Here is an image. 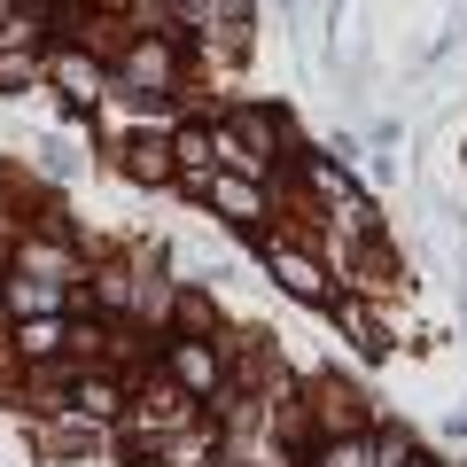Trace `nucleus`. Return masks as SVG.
<instances>
[{
	"label": "nucleus",
	"mask_w": 467,
	"mask_h": 467,
	"mask_svg": "<svg viewBox=\"0 0 467 467\" xmlns=\"http://www.w3.org/2000/svg\"><path fill=\"white\" fill-rule=\"evenodd\" d=\"M171 78H180V47L164 32L125 39V55H117V94H171Z\"/></svg>",
	"instance_id": "obj_2"
},
{
	"label": "nucleus",
	"mask_w": 467,
	"mask_h": 467,
	"mask_svg": "<svg viewBox=\"0 0 467 467\" xmlns=\"http://www.w3.org/2000/svg\"><path fill=\"white\" fill-rule=\"evenodd\" d=\"M0 304H8V312L16 319H32V312H55V304H63V281H39V273H8V281H0Z\"/></svg>",
	"instance_id": "obj_6"
},
{
	"label": "nucleus",
	"mask_w": 467,
	"mask_h": 467,
	"mask_svg": "<svg viewBox=\"0 0 467 467\" xmlns=\"http://www.w3.org/2000/svg\"><path fill=\"white\" fill-rule=\"evenodd\" d=\"M16 265H24V273H39V281H70V273H78V257H70L55 234H39V242H24Z\"/></svg>",
	"instance_id": "obj_7"
},
{
	"label": "nucleus",
	"mask_w": 467,
	"mask_h": 467,
	"mask_svg": "<svg viewBox=\"0 0 467 467\" xmlns=\"http://www.w3.org/2000/svg\"><path fill=\"white\" fill-rule=\"evenodd\" d=\"M47 78L63 86V94L78 101V109H94V101H101V86H109V70H101L86 47H55V55H47Z\"/></svg>",
	"instance_id": "obj_5"
},
{
	"label": "nucleus",
	"mask_w": 467,
	"mask_h": 467,
	"mask_svg": "<svg viewBox=\"0 0 467 467\" xmlns=\"http://www.w3.org/2000/svg\"><path fill=\"white\" fill-rule=\"evenodd\" d=\"M265 265H273V281H281L288 296H304V304H327V296H335L327 265H319L312 250H296V242H273V250H265Z\"/></svg>",
	"instance_id": "obj_4"
},
{
	"label": "nucleus",
	"mask_w": 467,
	"mask_h": 467,
	"mask_svg": "<svg viewBox=\"0 0 467 467\" xmlns=\"http://www.w3.org/2000/svg\"><path fill=\"white\" fill-rule=\"evenodd\" d=\"M319 467H382V460H374V444L343 436V444H327V451H319Z\"/></svg>",
	"instance_id": "obj_13"
},
{
	"label": "nucleus",
	"mask_w": 467,
	"mask_h": 467,
	"mask_svg": "<svg viewBox=\"0 0 467 467\" xmlns=\"http://www.w3.org/2000/svg\"><path fill=\"white\" fill-rule=\"evenodd\" d=\"M171 164H180V156H171L164 140H133V149H125V171H133V180H171Z\"/></svg>",
	"instance_id": "obj_11"
},
{
	"label": "nucleus",
	"mask_w": 467,
	"mask_h": 467,
	"mask_svg": "<svg viewBox=\"0 0 467 467\" xmlns=\"http://www.w3.org/2000/svg\"><path fill=\"white\" fill-rule=\"evenodd\" d=\"M187 187H195L218 218H234V226H257V218H265V187H257L250 171H218V164H211V171H195Z\"/></svg>",
	"instance_id": "obj_3"
},
{
	"label": "nucleus",
	"mask_w": 467,
	"mask_h": 467,
	"mask_svg": "<svg viewBox=\"0 0 467 467\" xmlns=\"http://www.w3.org/2000/svg\"><path fill=\"white\" fill-rule=\"evenodd\" d=\"M171 382L180 389H218V358L202 343H171Z\"/></svg>",
	"instance_id": "obj_8"
},
{
	"label": "nucleus",
	"mask_w": 467,
	"mask_h": 467,
	"mask_svg": "<svg viewBox=\"0 0 467 467\" xmlns=\"http://www.w3.org/2000/svg\"><path fill=\"white\" fill-rule=\"evenodd\" d=\"M335 319H343V327H350V343H358V350H367V358H382V327H374V312H367V304H335Z\"/></svg>",
	"instance_id": "obj_12"
},
{
	"label": "nucleus",
	"mask_w": 467,
	"mask_h": 467,
	"mask_svg": "<svg viewBox=\"0 0 467 467\" xmlns=\"http://www.w3.org/2000/svg\"><path fill=\"white\" fill-rule=\"evenodd\" d=\"M70 405H78V413H117V405H125V398H117V382H109V374H78V382H70Z\"/></svg>",
	"instance_id": "obj_10"
},
{
	"label": "nucleus",
	"mask_w": 467,
	"mask_h": 467,
	"mask_svg": "<svg viewBox=\"0 0 467 467\" xmlns=\"http://www.w3.org/2000/svg\"><path fill=\"white\" fill-rule=\"evenodd\" d=\"M281 133H288V117H273V109H257V101H234L226 117L211 125V140H218V164L226 171H265L273 164V149H281Z\"/></svg>",
	"instance_id": "obj_1"
},
{
	"label": "nucleus",
	"mask_w": 467,
	"mask_h": 467,
	"mask_svg": "<svg viewBox=\"0 0 467 467\" xmlns=\"http://www.w3.org/2000/svg\"><path fill=\"white\" fill-rule=\"evenodd\" d=\"M16 343L32 350V358H55V350L70 343V327H63V319H55V312H32V319H24V327H16Z\"/></svg>",
	"instance_id": "obj_9"
}]
</instances>
